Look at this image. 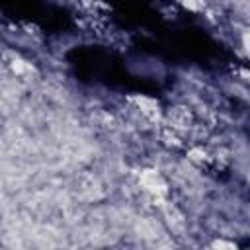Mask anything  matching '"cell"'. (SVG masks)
Returning a JSON list of instances; mask_svg holds the SVG:
<instances>
[{
	"mask_svg": "<svg viewBox=\"0 0 250 250\" xmlns=\"http://www.w3.org/2000/svg\"><path fill=\"white\" fill-rule=\"evenodd\" d=\"M137 230H139L143 236H146V238H154V236H158V234H160L158 225H156L154 221H148V219L139 221V223H137Z\"/></svg>",
	"mask_w": 250,
	"mask_h": 250,
	"instance_id": "obj_4",
	"label": "cell"
},
{
	"mask_svg": "<svg viewBox=\"0 0 250 250\" xmlns=\"http://www.w3.org/2000/svg\"><path fill=\"white\" fill-rule=\"evenodd\" d=\"M170 123H172V127H180V129L189 127L191 115H189V111L186 107H174L170 111Z\"/></svg>",
	"mask_w": 250,
	"mask_h": 250,
	"instance_id": "obj_2",
	"label": "cell"
},
{
	"mask_svg": "<svg viewBox=\"0 0 250 250\" xmlns=\"http://www.w3.org/2000/svg\"><path fill=\"white\" fill-rule=\"evenodd\" d=\"M182 4L188 6V8H191V10H199V8H203V2H201V0H182Z\"/></svg>",
	"mask_w": 250,
	"mask_h": 250,
	"instance_id": "obj_5",
	"label": "cell"
},
{
	"mask_svg": "<svg viewBox=\"0 0 250 250\" xmlns=\"http://www.w3.org/2000/svg\"><path fill=\"white\" fill-rule=\"evenodd\" d=\"M137 104H139V107H141V111L146 115V117H150V119H158V104L154 102V100H150V98H137Z\"/></svg>",
	"mask_w": 250,
	"mask_h": 250,
	"instance_id": "obj_3",
	"label": "cell"
},
{
	"mask_svg": "<svg viewBox=\"0 0 250 250\" xmlns=\"http://www.w3.org/2000/svg\"><path fill=\"white\" fill-rule=\"evenodd\" d=\"M213 246H215V248H234L232 242H223V240H217Z\"/></svg>",
	"mask_w": 250,
	"mask_h": 250,
	"instance_id": "obj_6",
	"label": "cell"
},
{
	"mask_svg": "<svg viewBox=\"0 0 250 250\" xmlns=\"http://www.w3.org/2000/svg\"><path fill=\"white\" fill-rule=\"evenodd\" d=\"M141 184H143V188H145L146 191H150V193H154V195H164V193H166V184H164V180H162L156 172H152V170H145V172L141 174Z\"/></svg>",
	"mask_w": 250,
	"mask_h": 250,
	"instance_id": "obj_1",
	"label": "cell"
}]
</instances>
